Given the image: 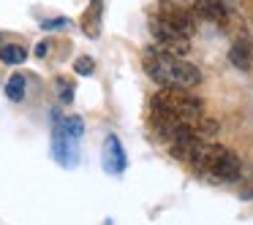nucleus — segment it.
<instances>
[{
  "label": "nucleus",
  "mask_w": 253,
  "mask_h": 225,
  "mask_svg": "<svg viewBox=\"0 0 253 225\" xmlns=\"http://www.w3.org/2000/svg\"><path fill=\"white\" fill-rule=\"evenodd\" d=\"M144 73L153 79L161 87H196L202 82V73H199L196 65L185 63L182 57L171 55V52H164L161 46H153V49L144 52L142 57Z\"/></svg>",
  "instance_id": "nucleus-1"
},
{
  "label": "nucleus",
  "mask_w": 253,
  "mask_h": 225,
  "mask_svg": "<svg viewBox=\"0 0 253 225\" xmlns=\"http://www.w3.org/2000/svg\"><path fill=\"white\" fill-rule=\"evenodd\" d=\"M147 28H150V35L158 41V46L164 52H171V55H177V57H185L188 52H191V38L182 35L177 28H171V25L166 22V19H161L158 14L150 19Z\"/></svg>",
  "instance_id": "nucleus-2"
},
{
  "label": "nucleus",
  "mask_w": 253,
  "mask_h": 225,
  "mask_svg": "<svg viewBox=\"0 0 253 225\" xmlns=\"http://www.w3.org/2000/svg\"><path fill=\"white\" fill-rule=\"evenodd\" d=\"M158 17L166 19L171 28H177L182 35H188V38L196 33V19H193V14L188 11L185 6L174 3V0H161L158 3Z\"/></svg>",
  "instance_id": "nucleus-3"
},
{
  "label": "nucleus",
  "mask_w": 253,
  "mask_h": 225,
  "mask_svg": "<svg viewBox=\"0 0 253 225\" xmlns=\"http://www.w3.org/2000/svg\"><path fill=\"white\" fill-rule=\"evenodd\" d=\"M52 155H55L57 165H63V168H74L77 165V155H79V141L71 136H66L63 130H52Z\"/></svg>",
  "instance_id": "nucleus-4"
},
{
  "label": "nucleus",
  "mask_w": 253,
  "mask_h": 225,
  "mask_svg": "<svg viewBox=\"0 0 253 225\" xmlns=\"http://www.w3.org/2000/svg\"><path fill=\"white\" fill-rule=\"evenodd\" d=\"M101 165H104L106 174L120 176L126 171L128 160H126V149H123L120 138L117 136H106L104 138V158H101Z\"/></svg>",
  "instance_id": "nucleus-5"
},
{
  "label": "nucleus",
  "mask_w": 253,
  "mask_h": 225,
  "mask_svg": "<svg viewBox=\"0 0 253 225\" xmlns=\"http://www.w3.org/2000/svg\"><path fill=\"white\" fill-rule=\"evenodd\" d=\"M240 171H242L240 158H237L231 149H223V155L215 160L210 176H212V179H218V182H234V179H240Z\"/></svg>",
  "instance_id": "nucleus-6"
},
{
  "label": "nucleus",
  "mask_w": 253,
  "mask_h": 225,
  "mask_svg": "<svg viewBox=\"0 0 253 225\" xmlns=\"http://www.w3.org/2000/svg\"><path fill=\"white\" fill-rule=\"evenodd\" d=\"M104 6H106V0H90L87 8H84L79 28H82V33L87 35V38H98V35H101V25H104Z\"/></svg>",
  "instance_id": "nucleus-7"
},
{
  "label": "nucleus",
  "mask_w": 253,
  "mask_h": 225,
  "mask_svg": "<svg viewBox=\"0 0 253 225\" xmlns=\"http://www.w3.org/2000/svg\"><path fill=\"white\" fill-rule=\"evenodd\" d=\"M229 63L234 68H240V71H251L253 68V44H251L248 35L234 38V44H231V49H229Z\"/></svg>",
  "instance_id": "nucleus-8"
},
{
  "label": "nucleus",
  "mask_w": 253,
  "mask_h": 225,
  "mask_svg": "<svg viewBox=\"0 0 253 225\" xmlns=\"http://www.w3.org/2000/svg\"><path fill=\"white\" fill-rule=\"evenodd\" d=\"M193 11L202 19H207V22H215V25L226 22V3L223 0H193Z\"/></svg>",
  "instance_id": "nucleus-9"
},
{
  "label": "nucleus",
  "mask_w": 253,
  "mask_h": 225,
  "mask_svg": "<svg viewBox=\"0 0 253 225\" xmlns=\"http://www.w3.org/2000/svg\"><path fill=\"white\" fill-rule=\"evenodd\" d=\"M55 128L57 130H63L66 136H71V138H82V133H84V122H82V117H60L55 111Z\"/></svg>",
  "instance_id": "nucleus-10"
},
{
  "label": "nucleus",
  "mask_w": 253,
  "mask_h": 225,
  "mask_svg": "<svg viewBox=\"0 0 253 225\" xmlns=\"http://www.w3.org/2000/svg\"><path fill=\"white\" fill-rule=\"evenodd\" d=\"M0 60L6 63V65H22L28 60V52L19 44H6V46H0Z\"/></svg>",
  "instance_id": "nucleus-11"
},
{
  "label": "nucleus",
  "mask_w": 253,
  "mask_h": 225,
  "mask_svg": "<svg viewBox=\"0 0 253 225\" xmlns=\"http://www.w3.org/2000/svg\"><path fill=\"white\" fill-rule=\"evenodd\" d=\"M6 95H8L11 103H19V100L25 98V76L22 73H14V76L6 82Z\"/></svg>",
  "instance_id": "nucleus-12"
},
{
  "label": "nucleus",
  "mask_w": 253,
  "mask_h": 225,
  "mask_svg": "<svg viewBox=\"0 0 253 225\" xmlns=\"http://www.w3.org/2000/svg\"><path fill=\"white\" fill-rule=\"evenodd\" d=\"M55 87H57V98H60V103H71L74 100V82H68V79H63V76H57L55 79Z\"/></svg>",
  "instance_id": "nucleus-13"
},
{
  "label": "nucleus",
  "mask_w": 253,
  "mask_h": 225,
  "mask_svg": "<svg viewBox=\"0 0 253 225\" xmlns=\"http://www.w3.org/2000/svg\"><path fill=\"white\" fill-rule=\"evenodd\" d=\"M74 71H77V76H93L95 73V60L87 57V55L77 57V60H74Z\"/></svg>",
  "instance_id": "nucleus-14"
},
{
  "label": "nucleus",
  "mask_w": 253,
  "mask_h": 225,
  "mask_svg": "<svg viewBox=\"0 0 253 225\" xmlns=\"http://www.w3.org/2000/svg\"><path fill=\"white\" fill-rule=\"evenodd\" d=\"M68 17H55V19H44L41 22V30H63V28H68Z\"/></svg>",
  "instance_id": "nucleus-15"
},
{
  "label": "nucleus",
  "mask_w": 253,
  "mask_h": 225,
  "mask_svg": "<svg viewBox=\"0 0 253 225\" xmlns=\"http://www.w3.org/2000/svg\"><path fill=\"white\" fill-rule=\"evenodd\" d=\"M52 41H39V44H36V57H41V60H44V57H49L52 55Z\"/></svg>",
  "instance_id": "nucleus-16"
}]
</instances>
